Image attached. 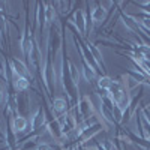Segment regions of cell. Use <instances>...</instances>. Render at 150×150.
I'll return each instance as SVG.
<instances>
[{
  "instance_id": "cell-1",
  "label": "cell",
  "mask_w": 150,
  "mask_h": 150,
  "mask_svg": "<svg viewBox=\"0 0 150 150\" xmlns=\"http://www.w3.org/2000/svg\"><path fill=\"white\" fill-rule=\"evenodd\" d=\"M107 15H108V12L105 9L104 5L101 6H96L93 11H92V14H90V18L95 24H102L105 20H107Z\"/></svg>"
},
{
  "instance_id": "cell-2",
  "label": "cell",
  "mask_w": 150,
  "mask_h": 150,
  "mask_svg": "<svg viewBox=\"0 0 150 150\" xmlns=\"http://www.w3.org/2000/svg\"><path fill=\"white\" fill-rule=\"evenodd\" d=\"M12 81H14V87L17 92H24L30 86V81L26 77H21V75L15 74L14 71H12Z\"/></svg>"
},
{
  "instance_id": "cell-3",
  "label": "cell",
  "mask_w": 150,
  "mask_h": 150,
  "mask_svg": "<svg viewBox=\"0 0 150 150\" xmlns=\"http://www.w3.org/2000/svg\"><path fill=\"white\" fill-rule=\"evenodd\" d=\"M11 65H12V71H14L15 74L21 75V77H26L27 78V75H29V69L27 66L23 63V62L17 60V59H12L11 60Z\"/></svg>"
},
{
  "instance_id": "cell-4",
  "label": "cell",
  "mask_w": 150,
  "mask_h": 150,
  "mask_svg": "<svg viewBox=\"0 0 150 150\" xmlns=\"http://www.w3.org/2000/svg\"><path fill=\"white\" fill-rule=\"evenodd\" d=\"M12 128H14L15 132H23L24 129H27V120L21 116H17L14 117V122H12Z\"/></svg>"
},
{
  "instance_id": "cell-5",
  "label": "cell",
  "mask_w": 150,
  "mask_h": 150,
  "mask_svg": "<svg viewBox=\"0 0 150 150\" xmlns=\"http://www.w3.org/2000/svg\"><path fill=\"white\" fill-rule=\"evenodd\" d=\"M53 108H54L56 112H59V114H63L68 108V104L63 98H56L54 102H53Z\"/></svg>"
},
{
  "instance_id": "cell-6",
  "label": "cell",
  "mask_w": 150,
  "mask_h": 150,
  "mask_svg": "<svg viewBox=\"0 0 150 150\" xmlns=\"http://www.w3.org/2000/svg\"><path fill=\"white\" fill-rule=\"evenodd\" d=\"M112 84V80L108 77V75H104V77H99L98 78V86H99V89L101 90H110V87Z\"/></svg>"
},
{
  "instance_id": "cell-7",
  "label": "cell",
  "mask_w": 150,
  "mask_h": 150,
  "mask_svg": "<svg viewBox=\"0 0 150 150\" xmlns=\"http://www.w3.org/2000/svg\"><path fill=\"white\" fill-rule=\"evenodd\" d=\"M141 117H143L149 125H150V110H149V108H146V107H144V108L141 110Z\"/></svg>"
},
{
  "instance_id": "cell-8",
  "label": "cell",
  "mask_w": 150,
  "mask_h": 150,
  "mask_svg": "<svg viewBox=\"0 0 150 150\" xmlns=\"http://www.w3.org/2000/svg\"><path fill=\"white\" fill-rule=\"evenodd\" d=\"M36 150H51V146L47 144V143H42V144L36 146Z\"/></svg>"
},
{
  "instance_id": "cell-9",
  "label": "cell",
  "mask_w": 150,
  "mask_h": 150,
  "mask_svg": "<svg viewBox=\"0 0 150 150\" xmlns=\"http://www.w3.org/2000/svg\"><path fill=\"white\" fill-rule=\"evenodd\" d=\"M0 75H2V69H0Z\"/></svg>"
}]
</instances>
